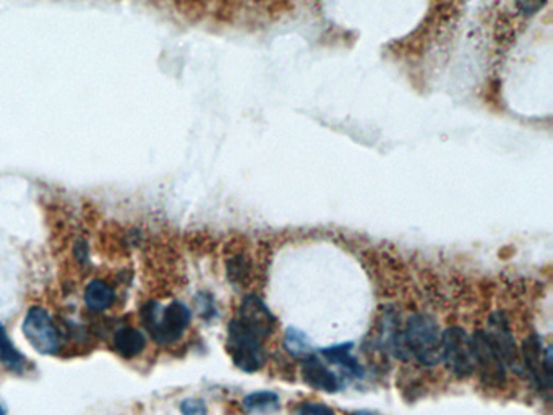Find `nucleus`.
<instances>
[{"label": "nucleus", "mask_w": 553, "mask_h": 415, "mask_svg": "<svg viewBox=\"0 0 553 415\" xmlns=\"http://www.w3.org/2000/svg\"><path fill=\"white\" fill-rule=\"evenodd\" d=\"M147 347V337L137 328L122 326L114 335V349L123 359H135Z\"/></svg>", "instance_id": "nucleus-12"}, {"label": "nucleus", "mask_w": 553, "mask_h": 415, "mask_svg": "<svg viewBox=\"0 0 553 415\" xmlns=\"http://www.w3.org/2000/svg\"><path fill=\"white\" fill-rule=\"evenodd\" d=\"M407 359L432 368L441 363V329L427 313H413L403 328Z\"/></svg>", "instance_id": "nucleus-2"}, {"label": "nucleus", "mask_w": 553, "mask_h": 415, "mask_svg": "<svg viewBox=\"0 0 553 415\" xmlns=\"http://www.w3.org/2000/svg\"><path fill=\"white\" fill-rule=\"evenodd\" d=\"M0 362L13 373H23L26 367L25 357L13 346L4 325H0Z\"/></svg>", "instance_id": "nucleus-14"}, {"label": "nucleus", "mask_w": 553, "mask_h": 415, "mask_svg": "<svg viewBox=\"0 0 553 415\" xmlns=\"http://www.w3.org/2000/svg\"><path fill=\"white\" fill-rule=\"evenodd\" d=\"M181 412L183 415H208L207 404L201 399H183Z\"/></svg>", "instance_id": "nucleus-19"}, {"label": "nucleus", "mask_w": 553, "mask_h": 415, "mask_svg": "<svg viewBox=\"0 0 553 415\" xmlns=\"http://www.w3.org/2000/svg\"><path fill=\"white\" fill-rule=\"evenodd\" d=\"M349 415H380L377 414V412H372V411H355V412H351Z\"/></svg>", "instance_id": "nucleus-21"}, {"label": "nucleus", "mask_w": 553, "mask_h": 415, "mask_svg": "<svg viewBox=\"0 0 553 415\" xmlns=\"http://www.w3.org/2000/svg\"><path fill=\"white\" fill-rule=\"evenodd\" d=\"M88 309L95 313L109 310L115 303V291L113 285L103 279H93L88 283L83 294Z\"/></svg>", "instance_id": "nucleus-13"}, {"label": "nucleus", "mask_w": 553, "mask_h": 415, "mask_svg": "<svg viewBox=\"0 0 553 415\" xmlns=\"http://www.w3.org/2000/svg\"><path fill=\"white\" fill-rule=\"evenodd\" d=\"M301 375H302V380L311 388L319 389L328 394H335L343 388V380L331 368H328L327 363H323L315 352L303 359Z\"/></svg>", "instance_id": "nucleus-10"}, {"label": "nucleus", "mask_w": 553, "mask_h": 415, "mask_svg": "<svg viewBox=\"0 0 553 415\" xmlns=\"http://www.w3.org/2000/svg\"><path fill=\"white\" fill-rule=\"evenodd\" d=\"M354 343H343L336 346L323 347L320 355L329 363L337 365L343 372L349 375V378H362L363 367L353 355Z\"/></svg>", "instance_id": "nucleus-11"}, {"label": "nucleus", "mask_w": 553, "mask_h": 415, "mask_svg": "<svg viewBox=\"0 0 553 415\" xmlns=\"http://www.w3.org/2000/svg\"><path fill=\"white\" fill-rule=\"evenodd\" d=\"M474 368L479 373V378L487 388L500 389L508 380V368L505 367L500 355L493 349L490 339L484 329H477L471 336Z\"/></svg>", "instance_id": "nucleus-6"}, {"label": "nucleus", "mask_w": 553, "mask_h": 415, "mask_svg": "<svg viewBox=\"0 0 553 415\" xmlns=\"http://www.w3.org/2000/svg\"><path fill=\"white\" fill-rule=\"evenodd\" d=\"M487 336L492 343L493 349L500 355L505 367L508 370L523 375L521 360H519V349L516 339L511 329L510 320L505 311H493L487 321V328L484 329Z\"/></svg>", "instance_id": "nucleus-8"}, {"label": "nucleus", "mask_w": 553, "mask_h": 415, "mask_svg": "<svg viewBox=\"0 0 553 415\" xmlns=\"http://www.w3.org/2000/svg\"><path fill=\"white\" fill-rule=\"evenodd\" d=\"M225 349L234 365L245 373L259 372L268 360L265 339L243 325L237 317L227 326Z\"/></svg>", "instance_id": "nucleus-3"}, {"label": "nucleus", "mask_w": 553, "mask_h": 415, "mask_svg": "<svg viewBox=\"0 0 553 415\" xmlns=\"http://www.w3.org/2000/svg\"><path fill=\"white\" fill-rule=\"evenodd\" d=\"M237 318L247 325L251 331H255L265 341L268 339L276 328V318L268 309V305L259 299V295H245L239 307Z\"/></svg>", "instance_id": "nucleus-9"}, {"label": "nucleus", "mask_w": 553, "mask_h": 415, "mask_svg": "<svg viewBox=\"0 0 553 415\" xmlns=\"http://www.w3.org/2000/svg\"><path fill=\"white\" fill-rule=\"evenodd\" d=\"M441 363H445L447 370L456 378H469L474 375L472 344L466 329L450 326L441 331Z\"/></svg>", "instance_id": "nucleus-5"}, {"label": "nucleus", "mask_w": 553, "mask_h": 415, "mask_svg": "<svg viewBox=\"0 0 553 415\" xmlns=\"http://www.w3.org/2000/svg\"><path fill=\"white\" fill-rule=\"evenodd\" d=\"M225 269H227V277L233 284L239 285V287H245L249 284L251 279V265L243 255H237V257L227 259Z\"/></svg>", "instance_id": "nucleus-17"}, {"label": "nucleus", "mask_w": 553, "mask_h": 415, "mask_svg": "<svg viewBox=\"0 0 553 415\" xmlns=\"http://www.w3.org/2000/svg\"><path fill=\"white\" fill-rule=\"evenodd\" d=\"M547 0H518V7L524 15H534L537 10L542 9Z\"/></svg>", "instance_id": "nucleus-20"}, {"label": "nucleus", "mask_w": 553, "mask_h": 415, "mask_svg": "<svg viewBox=\"0 0 553 415\" xmlns=\"http://www.w3.org/2000/svg\"><path fill=\"white\" fill-rule=\"evenodd\" d=\"M140 315L148 335L161 346L177 343L191 326V309L181 301H173L169 305L149 301L141 307Z\"/></svg>", "instance_id": "nucleus-1"}, {"label": "nucleus", "mask_w": 553, "mask_h": 415, "mask_svg": "<svg viewBox=\"0 0 553 415\" xmlns=\"http://www.w3.org/2000/svg\"><path fill=\"white\" fill-rule=\"evenodd\" d=\"M23 335L39 354L54 355L61 351V331L43 307H31L26 311Z\"/></svg>", "instance_id": "nucleus-7"}, {"label": "nucleus", "mask_w": 553, "mask_h": 415, "mask_svg": "<svg viewBox=\"0 0 553 415\" xmlns=\"http://www.w3.org/2000/svg\"><path fill=\"white\" fill-rule=\"evenodd\" d=\"M242 407L247 412H276L281 407L279 396L275 391H255L242 399Z\"/></svg>", "instance_id": "nucleus-15"}, {"label": "nucleus", "mask_w": 553, "mask_h": 415, "mask_svg": "<svg viewBox=\"0 0 553 415\" xmlns=\"http://www.w3.org/2000/svg\"><path fill=\"white\" fill-rule=\"evenodd\" d=\"M521 370L540 391H550L553 383V347L544 346L542 336L529 335L519 349Z\"/></svg>", "instance_id": "nucleus-4"}, {"label": "nucleus", "mask_w": 553, "mask_h": 415, "mask_svg": "<svg viewBox=\"0 0 553 415\" xmlns=\"http://www.w3.org/2000/svg\"><path fill=\"white\" fill-rule=\"evenodd\" d=\"M5 414H7V409H5V407H4V404L0 402V415H5Z\"/></svg>", "instance_id": "nucleus-22"}, {"label": "nucleus", "mask_w": 553, "mask_h": 415, "mask_svg": "<svg viewBox=\"0 0 553 415\" xmlns=\"http://www.w3.org/2000/svg\"><path fill=\"white\" fill-rule=\"evenodd\" d=\"M285 349L287 354L293 355L294 359H302V360L305 357L313 354L309 336L303 333L302 329L294 328V326L285 329Z\"/></svg>", "instance_id": "nucleus-16"}, {"label": "nucleus", "mask_w": 553, "mask_h": 415, "mask_svg": "<svg viewBox=\"0 0 553 415\" xmlns=\"http://www.w3.org/2000/svg\"><path fill=\"white\" fill-rule=\"evenodd\" d=\"M295 415H336V412L327 404L305 401L295 409Z\"/></svg>", "instance_id": "nucleus-18"}]
</instances>
